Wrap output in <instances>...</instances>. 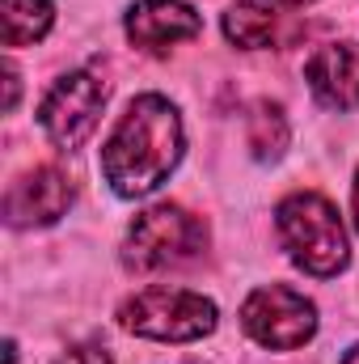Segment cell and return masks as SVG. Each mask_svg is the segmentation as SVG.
Returning a JSON list of instances; mask_svg holds the SVG:
<instances>
[{
  "label": "cell",
  "mask_w": 359,
  "mask_h": 364,
  "mask_svg": "<svg viewBox=\"0 0 359 364\" xmlns=\"http://www.w3.org/2000/svg\"><path fill=\"white\" fill-rule=\"evenodd\" d=\"M123 26H127V38L140 51H153V55L203 34V17L182 0H136L127 9Z\"/></svg>",
  "instance_id": "cell-8"
},
{
  "label": "cell",
  "mask_w": 359,
  "mask_h": 364,
  "mask_svg": "<svg viewBox=\"0 0 359 364\" xmlns=\"http://www.w3.org/2000/svg\"><path fill=\"white\" fill-rule=\"evenodd\" d=\"M118 326L161 343H190L216 331V305L186 288H144L118 309Z\"/></svg>",
  "instance_id": "cell-3"
},
{
  "label": "cell",
  "mask_w": 359,
  "mask_h": 364,
  "mask_svg": "<svg viewBox=\"0 0 359 364\" xmlns=\"http://www.w3.org/2000/svg\"><path fill=\"white\" fill-rule=\"evenodd\" d=\"M72 203V182L55 166H34L21 178L9 182L4 191V220L13 229H43L55 225Z\"/></svg>",
  "instance_id": "cell-7"
},
{
  "label": "cell",
  "mask_w": 359,
  "mask_h": 364,
  "mask_svg": "<svg viewBox=\"0 0 359 364\" xmlns=\"http://www.w3.org/2000/svg\"><path fill=\"white\" fill-rule=\"evenodd\" d=\"M355 225H359V174H355Z\"/></svg>",
  "instance_id": "cell-15"
},
{
  "label": "cell",
  "mask_w": 359,
  "mask_h": 364,
  "mask_svg": "<svg viewBox=\"0 0 359 364\" xmlns=\"http://www.w3.org/2000/svg\"><path fill=\"white\" fill-rule=\"evenodd\" d=\"M275 225H279V237H283V246H287V255L300 272L330 279L351 263L347 229H343L338 208L330 199H321L313 191L287 195L275 208Z\"/></svg>",
  "instance_id": "cell-2"
},
{
  "label": "cell",
  "mask_w": 359,
  "mask_h": 364,
  "mask_svg": "<svg viewBox=\"0 0 359 364\" xmlns=\"http://www.w3.org/2000/svg\"><path fill=\"white\" fill-rule=\"evenodd\" d=\"M241 326L258 348L292 352V348H304L317 335V305L309 296H300L296 288H287V284H267V288L245 296Z\"/></svg>",
  "instance_id": "cell-5"
},
{
  "label": "cell",
  "mask_w": 359,
  "mask_h": 364,
  "mask_svg": "<svg viewBox=\"0 0 359 364\" xmlns=\"http://www.w3.org/2000/svg\"><path fill=\"white\" fill-rule=\"evenodd\" d=\"M203 246H207V229L199 216H190L178 203H157L131 220L123 259L136 272H161V267H182L199 259Z\"/></svg>",
  "instance_id": "cell-4"
},
{
  "label": "cell",
  "mask_w": 359,
  "mask_h": 364,
  "mask_svg": "<svg viewBox=\"0 0 359 364\" xmlns=\"http://www.w3.org/2000/svg\"><path fill=\"white\" fill-rule=\"evenodd\" d=\"M182 161V119L178 106L161 93L131 97L127 114L101 149V174L123 199H144L174 174Z\"/></svg>",
  "instance_id": "cell-1"
},
{
  "label": "cell",
  "mask_w": 359,
  "mask_h": 364,
  "mask_svg": "<svg viewBox=\"0 0 359 364\" xmlns=\"http://www.w3.org/2000/svg\"><path fill=\"white\" fill-rule=\"evenodd\" d=\"M343 364H359V348H351V352H347V360Z\"/></svg>",
  "instance_id": "cell-14"
},
{
  "label": "cell",
  "mask_w": 359,
  "mask_h": 364,
  "mask_svg": "<svg viewBox=\"0 0 359 364\" xmlns=\"http://www.w3.org/2000/svg\"><path fill=\"white\" fill-rule=\"evenodd\" d=\"M287 136H292L287 114H283L275 102H258V106L250 110V149H254L258 161H275V157L287 149Z\"/></svg>",
  "instance_id": "cell-11"
},
{
  "label": "cell",
  "mask_w": 359,
  "mask_h": 364,
  "mask_svg": "<svg viewBox=\"0 0 359 364\" xmlns=\"http://www.w3.org/2000/svg\"><path fill=\"white\" fill-rule=\"evenodd\" d=\"M275 4H309V0H275Z\"/></svg>",
  "instance_id": "cell-16"
},
{
  "label": "cell",
  "mask_w": 359,
  "mask_h": 364,
  "mask_svg": "<svg viewBox=\"0 0 359 364\" xmlns=\"http://www.w3.org/2000/svg\"><path fill=\"white\" fill-rule=\"evenodd\" d=\"M101 106H106V85L93 73H68L47 90L43 106H38V123L55 149L72 153L93 136Z\"/></svg>",
  "instance_id": "cell-6"
},
{
  "label": "cell",
  "mask_w": 359,
  "mask_h": 364,
  "mask_svg": "<svg viewBox=\"0 0 359 364\" xmlns=\"http://www.w3.org/2000/svg\"><path fill=\"white\" fill-rule=\"evenodd\" d=\"M55 21V4L51 0H9V47H30L38 43Z\"/></svg>",
  "instance_id": "cell-12"
},
{
  "label": "cell",
  "mask_w": 359,
  "mask_h": 364,
  "mask_svg": "<svg viewBox=\"0 0 359 364\" xmlns=\"http://www.w3.org/2000/svg\"><path fill=\"white\" fill-rule=\"evenodd\" d=\"M55 364H114V356H110L101 343H72Z\"/></svg>",
  "instance_id": "cell-13"
},
{
  "label": "cell",
  "mask_w": 359,
  "mask_h": 364,
  "mask_svg": "<svg viewBox=\"0 0 359 364\" xmlns=\"http://www.w3.org/2000/svg\"><path fill=\"white\" fill-rule=\"evenodd\" d=\"M304 81L326 106L355 110L359 106V43H330L304 60Z\"/></svg>",
  "instance_id": "cell-9"
},
{
  "label": "cell",
  "mask_w": 359,
  "mask_h": 364,
  "mask_svg": "<svg viewBox=\"0 0 359 364\" xmlns=\"http://www.w3.org/2000/svg\"><path fill=\"white\" fill-rule=\"evenodd\" d=\"M275 30H279V13L258 4V0H237L228 13H224V38L233 47H245V51H258L275 43Z\"/></svg>",
  "instance_id": "cell-10"
}]
</instances>
